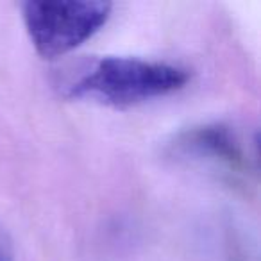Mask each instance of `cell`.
<instances>
[{
    "instance_id": "6da1fadb",
    "label": "cell",
    "mask_w": 261,
    "mask_h": 261,
    "mask_svg": "<svg viewBox=\"0 0 261 261\" xmlns=\"http://www.w3.org/2000/svg\"><path fill=\"white\" fill-rule=\"evenodd\" d=\"M188 72L181 66L140 58L106 56L84 61L61 81L70 98H86L111 108H129L181 90Z\"/></svg>"
},
{
    "instance_id": "7a4b0ae2",
    "label": "cell",
    "mask_w": 261,
    "mask_h": 261,
    "mask_svg": "<svg viewBox=\"0 0 261 261\" xmlns=\"http://www.w3.org/2000/svg\"><path fill=\"white\" fill-rule=\"evenodd\" d=\"M113 6L98 0H58L22 6L23 22L40 56L47 59L59 58L102 29L111 15Z\"/></svg>"
},
{
    "instance_id": "3957f363",
    "label": "cell",
    "mask_w": 261,
    "mask_h": 261,
    "mask_svg": "<svg viewBox=\"0 0 261 261\" xmlns=\"http://www.w3.org/2000/svg\"><path fill=\"white\" fill-rule=\"evenodd\" d=\"M172 156L211 167L234 181L249 179L250 160L242 140L224 123H204L181 130L170 143Z\"/></svg>"
},
{
    "instance_id": "277c9868",
    "label": "cell",
    "mask_w": 261,
    "mask_h": 261,
    "mask_svg": "<svg viewBox=\"0 0 261 261\" xmlns=\"http://www.w3.org/2000/svg\"><path fill=\"white\" fill-rule=\"evenodd\" d=\"M0 261H15V247L4 231H0Z\"/></svg>"
}]
</instances>
